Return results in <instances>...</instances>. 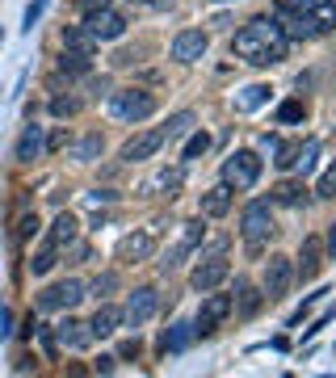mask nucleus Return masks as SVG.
<instances>
[{
	"mask_svg": "<svg viewBox=\"0 0 336 378\" xmlns=\"http://www.w3.org/2000/svg\"><path fill=\"white\" fill-rule=\"evenodd\" d=\"M265 101H269V89H265V85H248V89L236 97V109L248 114V109H256V105H265Z\"/></svg>",
	"mask_w": 336,
	"mask_h": 378,
	"instance_id": "c85d7f7f",
	"label": "nucleus"
},
{
	"mask_svg": "<svg viewBox=\"0 0 336 378\" xmlns=\"http://www.w3.org/2000/svg\"><path fill=\"white\" fill-rule=\"evenodd\" d=\"M85 30L93 34L97 43H114V38L126 34V17H122L118 9L101 4V9H93V13H85Z\"/></svg>",
	"mask_w": 336,
	"mask_h": 378,
	"instance_id": "39448f33",
	"label": "nucleus"
},
{
	"mask_svg": "<svg viewBox=\"0 0 336 378\" xmlns=\"http://www.w3.org/2000/svg\"><path fill=\"white\" fill-rule=\"evenodd\" d=\"M324 248H328V252H332V256H336V223H332V227H328V239H324Z\"/></svg>",
	"mask_w": 336,
	"mask_h": 378,
	"instance_id": "49530a36",
	"label": "nucleus"
},
{
	"mask_svg": "<svg viewBox=\"0 0 336 378\" xmlns=\"http://www.w3.org/2000/svg\"><path fill=\"white\" fill-rule=\"evenodd\" d=\"M273 21L282 26V34H286L290 43H307V38L320 34L315 21H311V13H298V9H290V4H278V9H273Z\"/></svg>",
	"mask_w": 336,
	"mask_h": 378,
	"instance_id": "9d476101",
	"label": "nucleus"
},
{
	"mask_svg": "<svg viewBox=\"0 0 336 378\" xmlns=\"http://www.w3.org/2000/svg\"><path fill=\"white\" fill-rule=\"evenodd\" d=\"M131 4H164V0H131Z\"/></svg>",
	"mask_w": 336,
	"mask_h": 378,
	"instance_id": "de8ad7c7",
	"label": "nucleus"
},
{
	"mask_svg": "<svg viewBox=\"0 0 336 378\" xmlns=\"http://www.w3.org/2000/svg\"><path fill=\"white\" fill-rule=\"evenodd\" d=\"M232 50L240 55L244 63H252V68H273V63L286 59L290 38L282 34V26L273 17H256V21H248L232 38Z\"/></svg>",
	"mask_w": 336,
	"mask_h": 378,
	"instance_id": "f257e3e1",
	"label": "nucleus"
},
{
	"mask_svg": "<svg viewBox=\"0 0 336 378\" xmlns=\"http://www.w3.org/2000/svg\"><path fill=\"white\" fill-rule=\"evenodd\" d=\"M261 177V156L256 151H232L223 160V185L232 189H252Z\"/></svg>",
	"mask_w": 336,
	"mask_h": 378,
	"instance_id": "20e7f679",
	"label": "nucleus"
},
{
	"mask_svg": "<svg viewBox=\"0 0 336 378\" xmlns=\"http://www.w3.org/2000/svg\"><path fill=\"white\" fill-rule=\"evenodd\" d=\"M80 298H85V282H76V278H63V282L47 286V290L38 294V311H72Z\"/></svg>",
	"mask_w": 336,
	"mask_h": 378,
	"instance_id": "423d86ee",
	"label": "nucleus"
},
{
	"mask_svg": "<svg viewBox=\"0 0 336 378\" xmlns=\"http://www.w3.org/2000/svg\"><path fill=\"white\" fill-rule=\"evenodd\" d=\"M273 202H278V206H298V202H303V185H298V181H282V185L273 189Z\"/></svg>",
	"mask_w": 336,
	"mask_h": 378,
	"instance_id": "2f4dec72",
	"label": "nucleus"
},
{
	"mask_svg": "<svg viewBox=\"0 0 336 378\" xmlns=\"http://www.w3.org/2000/svg\"><path fill=\"white\" fill-rule=\"evenodd\" d=\"M156 307H160V294H156L151 286L131 290V294H126V307H122V324H131V328H143L147 320L156 315Z\"/></svg>",
	"mask_w": 336,
	"mask_h": 378,
	"instance_id": "6e6552de",
	"label": "nucleus"
},
{
	"mask_svg": "<svg viewBox=\"0 0 336 378\" xmlns=\"http://www.w3.org/2000/svg\"><path fill=\"white\" fill-rule=\"evenodd\" d=\"M210 47V38L202 34V30H181L177 38H173V59L177 63H193V59H202Z\"/></svg>",
	"mask_w": 336,
	"mask_h": 378,
	"instance_id": "4468645a",
	"label": "nucleus"
},
{
	"mask_svg": "<svg viewBox=\"0 0 336 378\" xmlns=\"http://www.w3.org/2000/svg\"><path fill=\"white\" fill-rule=\"evenodd\" d=\"M34 232H38V215H21V219H17V232H13V236H17V239H30Z\"/></svg>",
	"mask_w": 336,
	"mask_h": 378,
	"instance_id": "58836bf2",
	"label": "nucleus"
},
{
	"mask_svg": "<svg viewBox=\"0 0 336 378\" xmlns=\"http://www.w3.org/2000/svg\"><path fill=\"white\" fill-rule=\"evenodd\" d=\"M160 131H164V143H177L181 135H190V131H193V114H190V109L173 114V118H168V122H164Z\"/></svg>",
	"mask_w": 336,
	"mask_h": 378,
	"instance_id": "a878e982",
	"label": "nucleus"
},
{
	"mask_svg": "<svg viewBox=\"0 0 336 378\" xmlns=\"http://www.w3.org/2000/svg\"><path fill=\"white\" fill-rule=\"evenodd\" d=\"M55 345H63V349H89L93 345V332L85 320H63V324H55Z\"/></svg>",
	"mask_w": 336,
	"mask_h": 378,
	"instance_id": "dca6fc26",
	"label": "nucleus"
},
{
	"mask_svg": "<svg viewBox=\"0 0 336 378\" xmlns=\"http://www.w3.org/2000/svg\"><path fill=\"white\" fill-rule=\"evenodd\" d=\"M320 265H324V239L307 236L303 239V252H298V269H294V278H298V282H311V278L320 274Z\"/></svg>",
	"mask_w": 336,
	"mask_h": 378,
	"instance_id": "2eb2a0df",
	"label": "nucleus"
},
{
	"mask_svg": "<svg viewBox=\"0 0 336 378\" xmlns=\"http://www.w3.org/2000/svg\"><path fill=\"white\" fill-rule=\"evenodd\" d=\"M190 340H193V324H173V328L164 332L160 349H164V353H181V349H185Z\"/></svg>",
	"mask_w": 336,
	"mask_h": 378,
	"instance_id": "393cba45",
	"label": "nucleus"
},
{
	"mask_svg": "<svg viewBox=\"0 0 336 378\" xmlns=\"http://www.w3.org/2000/svg\"><path fill=\"white\" fill-rule=\"evenodd\" d=\"M282 4L298 9V13H311V9H315V4H324V0H282Z\"/></svg>",
	"mask_w": 336,
	"mask_h": 378,
	"instance_id": "79ce46f5",
	"label": "nucleus"
},
{
	"mask_svg": "<svg viewBox=\"0 0 336 378\" xmlns=\"http://www.w3.org/2000/svg\"><path fill=\"white\" fill-rule=\"evenodd\" d=\"M273 156H278V160H273L278 168H294V156H298V143H278V147H273Z\"/></svg>",
	"mask_w": 336,
	"mask_h": 378,
	"instance_id": "c9c22d12",
	"label": "nucleus"
},
{
	"mask_svg": "<svg viewBox=\"0 0 336 378\" xmlns=\"http://www.w3.org/2000/svg\"><path fill=\"white\" fill-rule=\"evenodd\" d=\"M206 147H210V139H206V135H202V131H197V135H193V139L185 143V151H181V160H197V156H202V151H206Z\"/></svg>",
	"mask_w": 336,
	"mask_h": 378,
	"instance_id": "4c0bfd02",
	"label": "nucleus"
},
{
	"mask_svg": "<svg viewBox=\"0 0 336 378\" xmlns=\"http://www.w3.org/2000/svg\"><path fill=\"white\" fill-rule=\"evenodd\" d=\"M215 4H223V0H215Z\"/></svg>",
	"mask_w": 336,
	"mask_h": 378,
	"instance_id": "09e8293b",
	"label": "nucleus"
},
{
	"mask_svg": "<svg viewBox=\"0 0 336 378\" xmlns=\"http://www.w3.org/2000/svg\"><path fill=\"white\" fill-rule=\"evenodd\" d=\"M43 9H47V0H34V4L26 9V30H34V21L43 17Z\"/></svg>",
	"mask_w": 336,
	"mask_h": 378,
	"instance_id": "ea45409f",
	"label": "nucleus"
},
{
	"mask_svg": "<svg viewBox=\"0 0 336 378\" xmlns=\"http://www.w3.org/2000/svg\"><path fill=\"white\" fill-rule=\"evenodd\" d=\"M109 114L122 122H147L156 114V97L147 89H118V93H109Z\"/></svg>",
	"mask_w": 336,
	"mask_h": 378,
	"instance_id": "7ed1b4c3",
	"label": "nucleus"
},
{
	"mask_svg": "<svg viewBox=\"0 0 336 378\" xmlns=\"http://www.w3.org/2000/svg\"><path fill=\"white\" fill-rule=\"evenodd\" d=\"M290 282H294V265H290V256H269L265 261V278H261V294L273 303V298H282L290 290Z\"/></svg>",
	"mask_w": 336,
	"mask_h": 378,
	"instance_id": "0eeeda50",
	"label": "nucleus"
},
{
	"mask_svg": "<svg viewBox=\"0 0 336 378\" xmlns=\"http://www.w3.org/2000/svg\"><path fill=\"white\" fill-rule=\"evenodd\" d=\"M101 4H109V0H76V9H80V17H85V13H93V9H101Z\"/></svg>",
	"mask_w": 336,
	"mask_h": 378,
	"instance_id": "37998d69",
	"label": "nucleus"
},
{
	"mask_svg": "<svg viewBox=\"0 0 336 378\" xmlns=\"http://www.w3.org/2000/svg\"><path fill=\"white\" fill-rule=\"evenodd\" d=\"M232 193H236L232 185L206 189V193H202V215H206V219H223V215L232 210Z\"/></svg>",
	"mask_w": 336,
	"mask_h": 378,
	"instance_id": "6ab92c4d",
	"label": "nucleus"
},
{
	"mask_svg": "<svg viewBox=\"0 0 336 378\" xmlns=\"http://www.w3.org/2000/svg\"><path fill=\"white\" fill-rule=\"evenodd\" d=\"M232 307H236V298H232V294H210V298L202 303L197 320H193V336H210V332L232 315Z\"/></svg>",
	"mask_w": 336,
	"mask_h": 378,
	"instance_id": "1a4fd4ad",
	"label": "nucleus"
},
{
	"mask_svg": "<svg viewBox=\"0 0 336 378\" xmlns=\"http://www.w3.org/2000/svg\"><path fill=\"white\" fill-rule=\"evenodd\" d=\"M303 114H307L303 101H282L278 105V122H303Z\"/></svg>",
	"mask_w": 336,
	"mask_h": 378,
	"instance_id": "f704fd0d",
	"label": "nucleus"
},
{
	"mask_svg": "<svg viewBox=\"0 0 336 378\" xmlns=\"http://www.w3.org/2000/svg\"><path fill=\"white\" fill-rule=\"evenodd\" d=\"M59 72H63V76H89V72H93V55L63 50V55H59Z\"/></svg>",
	"mask_w": 336,
	"mask_h": 378,
	"instance_id": "b1692460",
	"label": "nucleus"
},
{
	"mask_svg": "<svg viewBox=\"0 0 336 378\" xmlns=\"http://www.w3.org/2000/svg\"><path fill=\"white\" fill-rule=\"evenodd\" d=\"M85 202H89V206H109V202H114V193H105V189H97V193H89V198H85Z\"/></svg>",
	"mask_w": 336,
	"mask_h": 378,
	"instance_id": "a19ab883",
	"label": "nucleus"
},
{
	"mask_svg": "<svg viewBox=\"0 0 336 378\" xmlns=\"http://www.w3.org/2000/svg\"><path fill=\"white\" fill-rule=\"evenodd\" d=\"M160 147H164V131H160V126H156V131H139V135H131V139L122 143L118 160H122V164H139V160H151Z\"/></svg>",
	"mask_w": 336,
	"mask_h": 378,
	"instance_id": "9b49d317",
	"label": "nucleus"
},
{
	"mask_svg": "<svg viewBox=\"0 0 336 378\" xmlns=\"http://www.w3.org/2000/svg\"><path fill=\"white\" fill-rule=\"evenodd\" d=\"M315 193H320V198H336V160L328 164V168H324V177H320Z\"/></svg>",
	"mask_w": 336,
	"mask_h": 378,
	"instance_id": "e433bc0d",
	"label": "nucleus"
},
{
	"mask_svg": "<svg viewBox=\"0 0 336 378\" xmlns=\"http://www.w3.org/2000/svg\"><path fill=\"white\" fill-rule=\"evenodd\" d=\"M76 236H80V223H76V215H67V210H63V215L55 219V227H50L47 244H55V248L63 252V248H67V244H72Z\"/></svg>",
	"mask_w": 336,
	"mask_h": 378,
	"instance_id": "4be33fe9",
	"label": "nucleus"
},
{
	"mask_svg": "<svg viewBox=\"0 0 336 378\" xmlns=\"http://www.w3.org/2000/svg\"><path fill=\"white\" fill-rule=\"evenodd\" d=\"M181 185H185V168L173 164V168H160L151 181H143V193H151V198H156V193H168V198H173Z\"/></svg>",
	"mask_w": 336,
	"mask_h": 378,
	"instance_id": "a211bd4d",
	"label": "nucleus"
},
{
	"mask_svg": "<svg viewBox=\"0 0 336 378\" xmlns=\"http://www.w3.org/2000/svg\"><path fill=\"white\" fill-rule=\"evenodd\" d=\"M118 328H122V307H114V303H101V307L93 311V320H89L93 340H97V336L105 340V336H114Z\"/></svg>",
	"mask_w": 336,
	"mask_h": 378,
	"instance_id": "f3484780",
	"label": "nucleus"
},
{
	"mask_svg": "<svg viewBox=\"0 0 336 378\" xmlns=\"http://www.w3.org/2000/svg\"><path fill=\"white\" fill-rule=\"evenodd\" d=\"M114 290H118V274H101V278H93V286H85V294H93V298H105Z\"/></svg>",
	"mask_w": 336,
	"mask_h": 378,
	"instance_id": "473e14b6",
	"label": "nucleus"
},
{
	"mask_svg": "<svg viewBox=\"0 0 336 378\" xmlns=\"http://www.w3.org/2000/svg\"><path fill=\"white\" fill-rule=\"evenodd\" d=\"M122 357H139V340H126L122 345Z\"/></svg>",
	"mask_w": 336,
	"mask_h": 378,
	"instance_id": "a18cd8bd",
	"label": "nucleus"
},
{
	"mask_svg": "<svg viewBox=\"0 0 336 378\" xmlns=\"http://www.w3.org/2000/svg\"><path fill=\"white\" fill-rule=\"evenodd\" d=\"M236 294H240V311H244V315H252V311L261 307V298H265V294H256L252 286L244 282V278H236Z\"/></svg>",
	"mask_w": 336,
	"mask_h": 378,
	"instance_id": "7c9ffc66",
	"label": "nucleus"
},
{
	"mask_svg": "<svg viewBox=\"0 0 336 378\" xmlns=\"http://www.w3.org/2000/svg\"><path fill=\"white\" fill-rule=\"evenodd\" d=\"M101 151H105V135L101 131H89V135H80V139L72 143V160H80V164L101 160Z\"/></svg>",
	"mask_w": 336,
	"mask_h": 378,
	"instance_id": "412c9836",
	"label": "nucleus"
},
{
	"mask_svg": "<svg viewBox=\"0 0 336 378\" xmlns=\"http://www.w3.org/2000/svg\"><path fill=\"white\" fill-rule=\"evenodd\" d=\"M315 160H320V139H307V143H298V156H294V173H311L315 168Z\"/></svg>",
	"mask_w": 336,
	"mask_h": 378,
	"instance_id": "cd10ccee",
	"label": "nucleus"
},
{
	"mask_svg": "<svg viewBox=\"0 0 336 378\" xmlns=\"http://www.w3.org/2000/svg\"><path fill=\"white\" fill-rule=\"evenodd\" d=\"M43 151H47L43 126H26V131H21V139H17V160H21V164H30V160H38Z\"/></svg>",
	"mask_w": 336,
	"mask_h": 378,
	"instance_id": "aec40b11",
	"label": "nucleus"
},
{
	"mask_svg": "<svg viewBox=\"0 0 336 378\" xmlns=\"http://www.w3.org/2000/svg\"><path fill=\"white\" fill-rule=\"evenodd\" d=\"M240 236H244V244H248V252H261V248L269 244V236H273V206H269L265 198H256V202L244 206Z\"/></svg>",
	"mask_w": 336,
	"mask_h": 378,
	"instance_id": "f03ea898",
	"label": "nucleus"
},
{
	"mask_svg": "<svg viewBox=\"0 0 336 378\" xmlns=\"http://www.w3.org/2000/svg\"><path fill=\"white\" fill-rule=\"evenodd\" d=\"M55 261H59V248H55V244H43V248L30 256V274H34V278H43V274L55 269Z\"/></svg>",
	"mask_w": 336,
	"mask_h": 378,
	"instance_id": "bb28decb",
	"label": "nucleus"
},
{
	"mask_svg": "<svg viewBox=\"0 0 336 378\" xmlns=\"http://www.w3.org/2000/svg\"><path fill=\"white\" fill-rule=\"evenodd\" d=\"M76 109H80V97H55V101H50V114H55V118H72Z\"/></svg>",
	"mask_w": 336,
	"mask_h": 378,
	"instance_id": "72a5a7b5",
	"label": "nucleus"
},
{
	"mask_svg": "<svg viewBox=\"0 0 336 378\" xmlns=\"http://www.w3.org/2000/svg\"><path fill=\"white\" fill-rule=\"evenodd\" d=\"M151 252H156V232H135V236L118 239V261H122V265H139Z\"/></svg>",
	"mask_w": 336,
	"mask_h": 378,
	"instance_id": "ddd939ff",
	"label": "nucleus"
},
{
	"mask_svg": "<svg viewBox=\"0 0 336 378\" xmlns=\"http://www.w3.org/2000/svg\"><path fill=\"white\" fill-rule=\"evenodd\" d=\"M63 143H67V135H63V131H55V135H50V139H47V151H59Z\"/></svg>",
	"mask_w": 336,
	"mask_h": 378,
	"instance_id": "c03bdc74",
	"label": "nucleus"
},
{
	"mask_svg": "<svg viewBox=\"0 0 336 378\" xmlns=\"http://www.w3.org/2000/svg\"><path fill=\"white\" fill-rule=\"evenodd\" d=\"M227 274H232V265H227L223 256H202L190 282H193V290H215V286L227 282Z\"/></svg>",
	"mask_w": 336,
	"mask_h": 378,
	"instance_id": "f8f14e48",
	"label": "nucleus"
},
{
	"mask_svg": "<svg viewBox=\"0 0 336 378\" xmlns=\"http://www.w3.org/2000/svg\"><path fill=\"white\" fill-rule=\"evenodd\" d=\"M311 21H315V30H320V34L336 30V0H324V4H315V9H311Z\"/></svg>",
	"mask_w": 336,
	"mask_h": 378,
	"instance_id": "c756f323",
	"label": "nucleus"
},
{
	"mask_svg": "<svg viewBox=\"0 0 336 378\" xmlns=\"http://www.w3.org/2000/svg\"><path fill=\"white\" fill-rule=\"evenodd\" d=\"M63 50H80V55H93L97 38L85 30V26H63Z\"/></svg>",
	"mask_w": 336,
	"mask_h": 378,
	"instance_id": "5701e85b",
	"label": "nucleus"
}]
</instances>
